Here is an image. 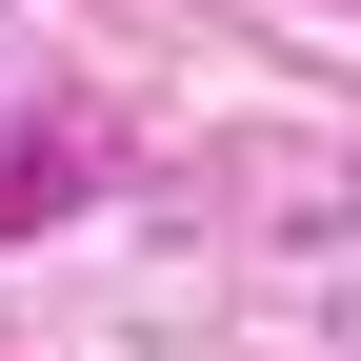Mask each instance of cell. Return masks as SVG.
Listing matches in <instances>:
<instances>
[{"label": "cell", "instance_id": "obj_1", "mask_svg": "<svg viewBox=\"0 0 361 361\" xmlns=\"http://www.w3.org/2000/svg\"><path fill=\"white\" fill-rule=\"evenodd\" d=\"M80 161H101L80 121H0V241H20V221H61V201H80Z\"/></svg>", "mask_w": 361, "mask_h": 361}]
</instances>
